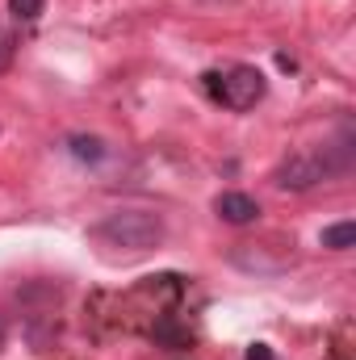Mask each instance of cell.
<instances>
[{
	"instance_id": "6da1fadb",
	"label": "cell",
	"mask_w": 356,
	"mask_h": 360,
	"mask_svg": "<svg viewBox=\"0 0 356 360\" xmlns=\"http://www.w3.org/2000/svg\"><path fill=\"white\" fill-rule=\"evenodd\" d=\"M89 239L96 248H113L117 256H147V252L164 248L168 226L151 210H117V214H105L92 226Z\"/></svg>"
},
{
	"instance_id": "7a4b0ae2",
	"label": "cell",
	"mask_w": 356,
	"mask_h": 360,
	"mask_svg": "<svg viewBox=\"0 0 356 360\" xmlns=\"http://www.w3.org/2000/svg\"><path fill=\"white\" fill-rule=\"evenodd\" d=\"M210 92H214V101H222L227 109L243 113V109H256V105L265 101L268 80H265V72L252 68V63H231L227 72H214V76H210Z\"/></svg>"
},
{
	"instance_id": "5b68a950",
	"label": "cell",
	"mask_w": 356,
	"mask_h": 360,
	"mask_svg": "<svg viewBox=\"0 0 356 360\" xmlns=\"http://www.w3.org/2000/svg\"><path fill=\"white\" fill-rule=\"evenodd\" d=\"M68 151H72L80 164H101V160L109 155L105 139H96V134H72V139H68Z\"/></svg>"
},
{
	"instance_id": "277c9868",
	"label": "cell",
	"mask_w": 356,
	"mask_h": 360,
	"mask_svg": "<svg viewBox=\"0 0 356 360\" xmlns=\"http://www.w3.org/2000/svg\"><path fill=\"white\" fill-rule=\"evenodd\" d=\"M214 214H218L227 226H248V222H256V218H260V201H256V197H248V193L227 188V193H218V197H214Z\"/></svg>"
},
{
	"instance_id": "8992f818",
	"label": "cell",
	"mask_w": 356,
	"mask_h": 360,
	"mask_svg": "<svg viewBox=\"0 0 356 360\" xmlns=\"http://www.w3.org/2000/svg\"><path fill=\"white\" fill-rule=\"evenodd\" d=\"M319 243H323L327 252H348V248H356V222L344 218V222H336V226H323Z\"/></svg>"
},
{
	"instance_id": "ba28073f",
	"label": "cell",
	"mask_w": 356,
	"mask_h": 360,
	"mask_svg": "<svg viewBox=\"0 0 356 360\" xmlns=\"http://www.w3.org/2000/svg\"><path fill=\"white\" fill-rule=\"evenodd\" d=\"M248 360H272L268 344H252V348H248Z\"/></svg>"
},
{
	"instance_id": "3957f363",
	"label": "cell",
	"mask_w": 356,
	"mask_h": 360,
	"mask_svg": "<svg viewBox=\"0 0 356 360\" xmlns=\"http://www.w3.org/2000/svg\"><path fill=\"white\" fill-rule=\"evenodd\" d=\"M327 151L331 147H323V151H298V155H289L276 172H272V184L276 188H293V193H306V188H314L319 180L336 176V172H344V164H336V160H327Z\"/></svg>"
},
{
	"instance_id": "52a82bcc",
	"label": "cell",
	"mask_w": 356,
	"mask_h": 360,
	"mask_svg": "<svg viewBox=\"0 0 356 360\" xmlns=\"http://www.w3.org/2000/svg\"><path fill=\"white\" fill-rule=\"evenodd\" d=\"M42 8H46V0H8V13H13L17 21H38Z\"/></svg>"
}]
</instances>
